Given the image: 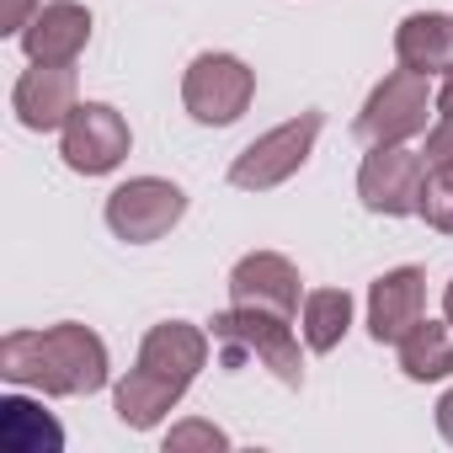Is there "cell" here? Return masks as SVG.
Here are the masks:
<instances>
[{
	"mask_svg": "<svg viewBox=\"0 0 453 453\" xmlns=\"http://www.w3.org/2000/svg\"><path fill=\"white\" fill-rule=\"evenodd\" d=\"M112 363H107V342L91 326H49V331H12L0 342V379L6 384H27L38 395L54 400H75V395H96L107 384Z\"/></svg>",
	"mask_w": 453,
	"mask_h": 453,
	"instance_id": "1",
	"label": "cell"
},
{
	"mask_svg": "<svg viewBox=\"0 0 453 453\" xmlns=\"http://www.w3.org/2000/svg\"><path fill=\"white\" fill-rule=\"evenodd\" d=\"M213 331V347L224 352V363L241 368L246 357H257L262 368L278 373V384L299 389L304 384V357H299V342L288 331V315H273V310H251V304H235L208 320Z\"/></svg>",
	"mask_w": 453,
	"mask_h": 453,
	"instance_id": "2",
	"label": "cell"
},
{
	"mask_svg": "<svg viewBox=\"0 0 453 453\" xmlns=\"http://www.w3.org/2000/svg\"><path fill=\"white\" fill-rule=\"evenodd\" d=\"M432 112H437L432 81L416 75V70H395V75H384V81L368 91V102H363V112H357V123H352V134H357L363 144H411L416 134L432 128Z\"/></svg>",
	"mask_w": 453,
	"mask_h": 453,
	"instance_id": "3",
	"label": "cell"
},
{
	"mask_svg": "<svg viewBox=\"0 0 453 453\" xmlns=\"http://www.w3.org/2000/svg\"><path fill=\"white\" fill-rule=\"evenodd\" d=\"M320 128H326L320 112H299V118L267 128L262 139H251V144L230 160V187H241V192H273V187H283V181L310 160Z\"/></svg>",
	"mask_w": 453,
	"mask_h": 453,
	"instance_id": "4",
	"label": "cell"
},
{
	"mask_svg": "<svg viewBox=\"0 0 453 453\" xmlns=\"http://www.w3.org/2000/svg\"><path fill=\"white\" fill-rule=\"evenodd\" d=\"M257 96V75L235 54H197L181 75V107L203 128H230Z\"/></svg>",
	"mask_w": 453,
	"mask_h": 453,
	"instance_id": "5",
	"label": "cell"
},
{
	"mask_svg": "<svg viewBox=\"0 0 453 453\" xmlns=\"http://www.w3.org/2000/svg\"><path fill=\"white\" fill-rule=\"evenodd\" d=\"M187 213V192L165 176H134L107 192V230L128 246H150L171 235Z\"/></svg>",
	"mask_w": 453,
	"mask_h": 453,
	"instance_id": "6",
	"label": "cell"
},
{
	"mask_svg": "<svg viewBox=\"0 0 453 453\" xmlns=\"http://www.w3.org/2000/svg\"><path fill=\"white\" fill-rule=\"evenodd\" d=\"M421 181H426V155L405 144H368L357 165V197L368 213H384V219L421 213Z\"/></svg>",
	"mask_w": 453,
	"mask_h": 453,
	"instance_id": "7",
	"label": "cell"
},
{
	"mask_svg": "<svg viewBox=\"0 0 453 453\" xmlns=\"http://www.w3.org/2000/svg\"><path fill=\"white\" fill-rule=\"evenodd\" d=\"M128 144H134V134H128L123 112L107 107V102H81V107L70 112V123L59 128V155H65V165L81 171V176H107V171H118L123 155H128Z\"/></svg>",
	"mask_w": 453,
	"mask_h": 453,
	"instance_id": "8",
	"label": "cell"
},
{
	"mask_svg": "<svg viewBox=\"0 0 453 453\" xmlns=\"http://www.w3.org/2000/svg\"><path fill=\"white\" fill-rule=\"evenodd\" d=\"M75 107H81L75 65H33V70H22V81L12 86V112H17V123L33 128V134L65 128Z\"/></svg>",
	"mask_w": 453,
	"mask_h": 453,
	"instance_id": "9",
	"label": "cell"
},
{
	"mask_svg": "<svg viewBox=\"0 0 453 453\" xmlns=\"http://www.w3.org/2000/svg\"><path fill=\"white\" fill-rule=\"evenodd\" d=\"M230 299L294 320L299 315V267L288 257H278V251H251L230 273Z\"/></svg>",
	"mask_w": 453,
	"mask_h": 453,
	"instance_id": "10",
	"label": "cell"
},
{
	"mask_svg": "<svg viewBox=\"0 0 453 453\" xmlns=\"http://www.w3.org/2000/svg\"><path fill=\"white\" fill-rule=\"evenodd\" d=\"M86 43H91V12L81 0H49L22 27V49L33 65H75Z\"/></svg>",
	"mask_w": 453,
	"mask_h": 453,
	"instance_id": "11",
	"label": "cell"
},
{
	"mask_svg": "<svg viewBox=\"0 0 453 453\" xmlns=\"http://www.w3.org/2000/svg\"><path fill=\"white\" fill-rule=\"evenodd\" d=\"M426 315V278H421V267H395V273H384L373 288H368V336L384 347H395L416 320Z\"/></svg>",
	"mask_w": 453,
	"mask_h": 453,
	"instance_id": "12",
	"label": "cell"
},
{
	"mask_svg": "<svg viewBox=\"0 0 453 453\" xmlns=\"http://www.w3.org/2000/svg\"><path fill=\"white\" fill-rule=\"evenodd\" d=\"M139 368L165 379V384H192L208 368V331L187 326V320H160L150 326V336L139 342Z\"/></svg>",
	"mask_w": 453,
	"mask_h": 453,
	"instance_id": "13",
	"label": "cell"
},
{
	"mask_svg": "<svg viewBox=\"0 0 453 453\" xmlns=\"http://www.w3.org/2000/svg\"><path fill=\"white\" fill-rule=\"evenodd\" d=\"M395 59L400 70H416V75H448L453 70V17L442 12H411L400 27H395Z\"/></svg>",
	"mask_w": 453,
	"mask_h": 453,
	"instance_id": "14",
	"label": "cell"
},
{
	"mask_svg": "<svg viewBox=\"0 0 453 453\" xmlns=\"http://www.w3.org/2000/svg\"><path fill=\"white\" fill-rule=\"evenodd\" d=\"M181 384H165V379H155V373H144L139 363L128 368V379H118V389H112V411H118V421L123 426H134V432H150V426H160L176 405H181Z\"/></svg>",
	"mask_w": 453,
	"mask_h": 453,
	"instance_id": "15",
	"label": "cell"
},
{
	"mask_svg": "<svg viewBox=\"0 0 453 453\" xmlns=\"http://www.w3.org/2000/svg\"><path fill=\"white\" fill-rule=\"evenodd\" d=\"M400 373L416 379V384H432V379H448L453 373V320H416L400 342Z\"/></svg>",
	"mask_w": 453,
	"mask_h": 453,
	"instance_id": "16",
	"label": "cell"
},
{
	"mask_svg": "<svg viewBox=\"0 0 453 453\" xmlns=\"http://www.w3.org/2000/svg\"><path fill=\"white\" fill-rule=\"evenodd\" d=\"M0 448H12V453H59L65 432L43 405H33L22 395H6L0 400Z\"/></svg>",
	"mask_w": 453,
	"mask_h": 453,
	"instance_id": "17",
	"label": "cell"
},
{
	"mask_svg": "<svg viewBox=\"0 0 453 453\" xmlns=\"http://www.w3.org/2000/svg\"><path fill=\"white\" fill-rule=\"evenodd\" d=\"M347 331H352V294L347 288L304 294V342H310V352H336Z\"/></svg>",
	"mask_w": 453,
	"mask_h": 453,
	"instance_id": "18",
	"label": "cell"
},
{
	"mask_svg": "<svg viewBox=\"0 0 453 453\" xmlns=\"http://www.w3.org/2000/svg\"><path fill=\"white\" fill-rule=\"evenodd\" d=\"M421 219L437 235H453V160L448 165H426L421 181Z\"/></svg>",
	"mask_w": 453,
	"mask_h": 453,
	"instance_id": "19",
	"label": "cell"
},
{
	"mask_svg": "<svg viewBox=\"0 0 453 453\" xmlns=\"http://www.w3.org/2000/svg\"><path fill=\"white\" fill-rule=\"evenodd\" d=\"M426 165H448L453 160V70L442 75L437 86V112H432V128H426Z\"/></svg>",
	"mask_w": 453,
	"mask_h": 453,
	"instance_id": "20",
	"label": "cell"
},
{
	"mask_svg": "<svg viewBox=\"0 0 453 453\" xmlns=\"http://www.w3.org/2000/svg\"><path fill=\"white\" fill-rule=\"evenodd\" d=\"M181 448H230V437H224L219 426H208V421H181V426H171L165 432V453H181Z\"/></svg>",
	"mask_w": 453,
	"mask_h": 453,
	"instance_id": "21",
	"label": "cell"
},
{
	"mask_svg": "<svg viewBox=\"0 0 453 453\" xmlns=\"http://www.w3.org/2000/svg\"><path fill=\"white\" fill-rule=\"evenodd\" d=\"M38 17V0H0V33H17L22 38V27Z\"/></svg>",
	"mask_w": 453,
	"mask_h": 453,
	"instance_id": "22",
	"label": "cell"
},
{
	"mask_svg": "<svg viewBox=\"0 0 453 453\" xmlns=\"http://www.w3.org/2000/svg\"><path fill=\"white\" fill-rule=\"evenodd\" d=\"M437 432H442V442H453V389L437 400Z\"/></svg>",
	"mask_w": 453,
	"mask_h": 453,
	"instance_id": "23",
	"label": "cell"
},
{
	"mask_svg": "<svg viewBox=\"0 0 453 453\" xmlns=\"http://www.w3.org/2000/svg\"><path fill=\"white\" fill-rule=\"evenodd\" d=\"M442 320H453V283L442 288Z\"/></svg>",
	"mask_w": 453,
	"mask_h": 453,
	"instance_id": "24",
	"label": "cell"
}]
</instances>
